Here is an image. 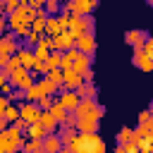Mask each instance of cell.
<instances>
[{
    "label": "cell",
    "mask_w": 153,
    "mask_h": 153,
    "mask_svg": "<svg viewBox=\"0 0 153 153\" xmlns=\"http://www.w3.org/2000/svg\"><path fill=\"white\" fill-rule=\"evenodd\" d=\"M17 55H19V60H22V67H24V69H29V72H33V67H36V53H33V48L22 45Z\"/></svg>",
    "instance_id": "4fadbf2b"
},
{
    "label": "cell",
    "mask_w": 153,
    "mask_h": 153,
    "mask_svg": "<svg viewBox=\"0 0 153 153\" xmlns=\"http://www.w3.org/2000/svg\"><path fill=\"white\" fill-rule=\"evenodd\" d=\"M19 110H22V120L24 122H29V124H38L41 122V108H38V103H22L19 105Z\"/></svg>",
    "instance_id": "9c48e42d"
},
{
    "label": "cell",
    "mask_w": 153,
    "mask_h": 153,
    "mask_svg": "<svg viewBox=\"0 0 153 153\" xmlns=\"http://www.w3.org/2000/svg\"><path fill=\"white\" fill-rule=\"evenodd\" d=\"M148 110H151V117H153V103H151V108H148Z\"/></svg>",
    "instance_id": "8d00e7d4"
},
{
    "label": "cell",
    "mask_w": 153,
    "mask_h": 153,
    "mask_svg": "<svg viewBox=\"0 0 153 153\" xmlns=\"http://www.w3.org/2000/svg\"><path fill=\"white\" fill-rule=\"evenodd\" d=\"M41 98H43V91L38 88V84H33V86L26 91V103H38Z\"/></svg>",
    "instance_id": "f1b7e54d"
},
{
    "label": "cell",
    "mask_w": 153,
    "mask_h": 153,
    "mask_svg": "<svg viewBox=\"0 0 153 153\" xmlns=\"http://www.w3.org/2000/svg\"><path fill=\"white\" fill-rule=\"evenodd\" d=\"M48 112H50V115H53V117H55V120L60 122V127H62V124H65V120L69 117V112H67V110H65V108H62V105L57 103V98H55V105H53V108H50Z\"/></svg>",
    "instance_id": "44dd1931"
},
{
    "label": "cell",
    "mask_w": 153,
    "mask_h": 153,
    "mask_svg": "<svg viewBox=\"0 0 153 153\" xmlns=\"http://www.w3.org/2000/svg\"><path fill=\"white\" fill-rule=\"evenodd\" d=\"M0 117H2V120H7L10 124H14V122H19V120H22V110H19V105H10Z\"/></svg>",
    "instance_id": "7402d4cb"
},
{
    "label": "cell",
    "mask_w": 153,
    "mask_h": 153,
    "mask_svg": "<svg viewBox=\"0 0 153 153\" xmlns=\"http://www.w3.org/2000/svg\"><path fill=\"white\" fill-rule=\"evenodd\" d=\"M48 79L62 91V86H65V72H62V69H53V72H48Z\"/></svg>",
    "instance_id": "83f0119b"
},
{
    "label": "cell",
    "mask_w": 153,
    "mask_h": 153,
    "mask_svg": "<svg viewBox=\"0 0 153 153\" xmlns=\"http://www.w3.org/2000/svg\"><path fill=\"white\" fill-rule=\"evenodd\" d=\"M60 139H62V146L65 148H72L74 143H76V139H79V129H72V127H60Z\"/></svg>",
    "instance_id": "5bb4252c"
},
{
    "label": "cell",
    "mask_w": 153,
    "mask_h": 153,
    "mask_svg": "<svg viewBox=\"0 0 153 153\" xmlns=\"http://www.w3.org/2000/svg\"><path fill=\"white\" fill-rule=\"evenodd\" d=\"M53 105H55V98H50V96H43V98L38 100V108H41L43 112H48V110H50Z\"/></svg>",
    "instance_id": "1f68e13d"
},
{
    "label": "cell",
    "mask_w": 153,
    "mask_h": 153,
    "mask_svg": "<svg viewBox=\"0 0 153 153\" xmlns=\"http://www.w3.org/2000/svg\"><path fill=\"white\" fill-rule=\"evenodd\" d=\"M153 117H151V110H143V112H139V124H146V122H151Z\"/></svg>",
    "instance_id": "836d02e7"
},
{
    "label": "cell",
    "mask_w": 153,
    "mask_h": 153,
    "mask_svg": "<svg viewBox=\"0 0 153 153\" xmlns=\"http://www.w3.org/2000/svg\"><path fill=\"white\" fill-rule=\"evenodd\" d=\"M93 29H96L93 17H72L69 33H72L74 38H81V36H86V33H93Z\"/></svg>",
    "instance_id": "5b68a950"
},
{
    "label": "cell",
    "mask_w": 153,
    "mask_h": 153,
    "mask_svg": "<svg viewBox=\"0 0 153 153\" xmlns=\"http://www.w3.org/2000/svg\"><path fill=\"white\" fill-rule=\"evenodd\" d=\"M134 146L139 148V153H153V141H148V139H139Z\"/></svg>",
    "instance_id": "4dcf8cb0"
},
{
    "label": "cell",
    "mask_w": 153,
    "mask_h": 153,
    "mask_svg": "<svg viewBox=\"0 0 153 153\" xmlns=\"http://www.w3.org/2000/svg\"><path fill=\"white\" fill-rule=\"evenodd\" d=\"M76 96H79L81 100H96V96H98V88H96V84H84V86L76 91Z\"/></svg>",
    "instance_id": "d6986e66"
},
{
    "label": "cell",
    "mask_w": 153,
    "mask_h": 153,
    "mask_svg": "<svg viewBox=\"0 0 153 153\" xmlns=\"http://www.w3.org/2000/svg\"><path fill=\"white\" fill-rule=\"evenodd\" d=\"M45 12H48L50 17H60V14H62V2H57V0H45Z\"/></svg>",
    "instance_id": "4316f807"
},
{
    "label": "cell",
    "mask_w": 153,
    "mask_h": 153,
    "mask_svg": "<svg viewBox=\"0 0 153 153\" xmlns=\"http://www.w3.org/2000/svg\"><path fill=\"white\" fill-rule=\"evenodd\" d=\"M88 69H93V57L91 55H84V53H79L76 50V55H74V62H72V72H76V74H86Z\"/></svg>",
    "instance_id": "30bf717a"
},
{
    "label": "cell",
    "mask_w": 153,
    "mask_h": 153,
    "mask_svg": "<svg viewBox=\"0 0 153 153\" xmlns=\"http://www.w3.org/2000/svg\"><path fill=\"white\" fill-rule=\"evenodd\" d=\"M72 48H76V38H74L69 31H62V33H57V36L53 38V50L67 53V50H72Z\"/></svg>",
    "instance_id": "52a82bcc"
},
{
    "label": "cell",
    "mask_w": 153,
    "mask_h": 153,
    "mask_svg": "<svg viewBox=\"0 0 153 153\" xmlns=\"http://www.w3.org/2000/svg\"><path fill=\"white\" fill-rule=\"evenodd\" d=\"M74 153H105L108 146L98 134H79L76 143L72 146Z\"/></svg>",
    "instance_id": "6da1fadb"
},
{
    "label": "cell",
    "mask_w": 153,
    "mask_h": 153,
    "mask_svg": "<svg viewBox=\"0 0 153 153\" xmlns=\"http://www.w3.org/2000/svg\"><path fill=\"white\" fill-rule=\"evenodd\" d=\"M43 41V33H36V31H31L26 38H24V45L26 48H38V43Z\"/></svg>",
    "instance_id": "f546056e"
},
{
    "label": "cell",
    "mask_w": 153,
    "mask_h": 153,
    "mask_svg": "<svg viewBox=\"0 0 153 153\" xmlns=\"http://www.w3.org/2000/svg\"><path fill=\"white\" fill-rule=\"evenodd\" d=\"M10 105H12V100H10L7 96H0V115H2V112H5Z\"/></svg>",
    "instance_id": "d6a6232c"
},
{
    "label": "cell",
    "mask_w": 153,
    "mask_h": 153,
    "mask_svg": "<svg viewBox=\"0 0 153 153\" xmlns=\"http://www.w3.org/2000/svg\"><path fill=\"white\" fill-rule=\"evenodd\" d=\"M41 127H43V129L48 131V136H50V134H57V131H60V122H57V120H55V117H53L50 112H41Z\"/></svg>",
    "instance_id": "2e32d148"
},
{
    "label": "cell",
    "mask_w": 153,
    "mask_h": 153,
    "mask_svg": "<svg viewBox=\"0 0 153 153\" xmlns=\"http://www.w3.org/2000/svg\"><path fill=\"white\" fill-rule=\"evenodd\" d=\"M57 33H62L60 19H57V17H50V19H48V24H45V33H43V36H48V38H55Z\"/></svg>",
    "instance_id": "ffe728a7"
},
{
    "label": "cell",
    "mask_w": 153,
    "mask_h": 153,
    "mask_svg": "<svg viewBox=\"0 0 153 153\" xmlns=\"http://www.w3.org/2000/svg\"><path fill=\"white\" fill-rule=\"evenodd\" d=\"M36 84H38V88L43 91V96H50V98H57V96H60V93H57L60 88H57V86H55V84H53L48 76H41V79H36Z\"/></svg>",
    "instance_id": "e0dca14e"
},
{
    "label": "cell",
    "mask_w": 153,
    "mask_h": 153,
    "mask_svg": "<svg viewBox=\"0 0 153 153\" xmlns=\"http://www.w3.org/2000/svg\"><path fill=\"white\" fill-rule=\"evenodd\" d=\"M151 7H153V0H151Z\"/></svg>",
    "instance_id": "74e56055"
},
{
    "label": "cell",
    "mask_w": 153,
    "mask_h": 153,
    "mask_svg": "<svg viewBox=\"0 0 153 153\" xmlns=\"http://www.w3.org/2000/svg\"><path fill=\"white\" fill-rule=\"evenodd\" d=\"M57 103H60L67 112H76V108L81 105V98L76 96V91H60Z\"/></svg>",
    "instance_id": "ba28073f"
},
{
    "label": "cell",
    "mask_w": 153,
    "mask_h": 153,
    "mask_svg": "<svg viewBox=\"0 0 153 153\" xmlns=\"http://www.w3.org/2000/svg\"><path fill=\"white\" fill-rule=\"evenodd\" d=\"M60 153H74V151H72V148H62Z\"/></svg>",
    "instance_id": "d590c367"
},
{
    "label": "cell",
    "mask_w": 153,
    "mask_h": 153,
    "mask_svg": "<svg viewBox=\"0 0 153 153\" xmlns=\"http://www.w3.org/2000/svg\"><path fill=\"white\" fill-rule=\"evenodd\" d=\"M103 115H105V108L98 100H81V105L76 108L79 120H100Z\"/></svg>",
    "instance_id": "277c9868"
},
{
    "label": "cell",
    "mask_w": 153,
    "mask_h": 153,
    "mask_svg": "<svg viewBox=\"0 0 153 153\" xmlns=\"http://www.w3.org/2000/svg\"><path fill=\"white\" fill-rule=\"evenodd\" d=\"M131 62H134V67H139L141 72H153V60L146 55V50H143V48L134 50V55H131Z\"/></svg>",
    "instance_id": "7c38bea8"
},
{
    "label": "cell",
    "mask_w": 153,
    "mask_h": 153,
    "mask_svg": "<svg viewBox=\"0 0 153 153\" xmlns=\"http://www.w3.org/2000/svg\"><path fill=\"white\" fill-rule=\"evenodd\" d=\"M96 48H98V43H96V33H86V36L76 38V50H79V53H84V55H91V57H93Z\"/></svg>",
    "instance_id": "8fae6325"
},
{
    "label": "cell",
    "mask_w": 153,
    "mask_h": 153,
    "mask_svg": "<svg viewBox=\"0 0 153 153\" xmlns=\"http://www.w3.org/2000/svg\"><path fill=\"white\" fill-rule=\"evenodd\" d=\"M143 50H146V55H148V57H151V60H153V36H151V38H148V43H146V45H143Z\"/></svg>",
    "instance_id": "e575fe53"
},
{
    "label": "cell",
    "mask_w": 153,
    "mask_h": 153,
    "mask_svg": "<svg viewBox=\"0 0 153 153\" xmlns=\"http://www.w3.org/2000/svg\"><path fill=\"white\" fill-rule=\"evenodd\" d=\"M22 153H43V141L41 139H26Z\"/></svg>",
    "instance_id": "cb8c5ba5"
},
{
    "label": "cell",
    "mask_w": 153,
    "mask_h": 153,
    "mask_svg": "<svg viewBox=\"0 0 153 153\" xmlns=\"http://www.w3.org/2000/svg\"><path fill=\"white\" fill-rule=\"evenodd\" d=\"M26 136H29V139H41V141H43V139L48 136V131H45V129L41 127V122H38V124H29Z\"/></svg>",
    "instance_id": "d4e9b609"
},
{
    "label": "cell",
    "mask_w": 153,
    "mask_h": 153,
    "mask_svg": "<svg viewBox=\"0 0 153 153\" xmlns=\"http://www.w3.org/2000/svg\"><path fill=\"white\" fill-rule=\"evenodd\" d=\"M65 146H62V139L60 134H50L43 139V153H60Z\"/></svg>",
    "instance_id": "9a60e30c"
},
{
    "label": "cell",
    "mask_w": 153,
    "mask_h": 153,
    "mask_svg": "<svg viewBox=\"0 0 153 153\" xmlns=\"http://www.w3.org/2000/svg\"><path fill=\"white\" fill-rule=\"evenodd\" d=\"M98 120H79V124H76V129H79V134H98Z\"/></svg>",
    "instance_id": "ac0fdd59"
},
{
    "label": "cell",
    "mask_w": 153,
    "mask_h": 153,
    "mask_svg": "<svg viewBox=\"0 0 153 153\" xmlns=\"http://www.w3.org/2000/svg\"><path fill=\"white\" fill-rule=\"evenodd\" d=\"M148 38H151V33L146 31V29H129L127 33H124V41L134 48V50H139V48H143L146 43H148Z\"/></svg>",
    "instance_id": "8992f818"
},
{
    "label": "cell",
    "mask_w": 153,
    "mask_h": 153,
    "mask_svg": "<svg viewBox=\"0 0 153 153\" xmlns=\"http://www.w3.org/2000/svg\"><path fill=\"white\" fill-rule=\"evenodd\" d=\"M127 143H134V129L131 127H122L117 134V146H127Z\"/></svg>",
    "instance_id": "603a6c76"
},
{
    "label": "cell",
    "mask_w": 153,
    "mask_h": 153,
    "mask_svg": "<svg viewBox=\"0 0 153 153\" xmlns=\"http://www.w3.org/2000/svg\"><path fill=\"white\" fill-rule=\"evenodd\" d=\"M24 143H26V139L19 131H14L12 127L7 131H0V153H22Z\"/></svg>",
    "instance_id": "7a4b0ae2"
},
{
    "label": "cell",
    "mask_w": 153,
    "mask_h": 153,
    "mask_svg": "<svg viewBox=\"0 0 153 153\" xmlns=\"http://www.w3.org/2000/svg\"><path fill=\"white\" fill-rule=\"evenodd\" d=\"M22 45H24V43H19V38H17L12 31L2 33V36H0V67H5V65L10 62V57H14V55L19 53Z\"/></svg>",
    "instance_id": "3957f363"
},
{
    "label": "cell",
    "mask_w": 153,
    "mask_h": 153,
    "mask_svg": "<svg viewBox=\"0 0 153 153\" xmlns=\"http://www.w3.org/2000/svg\"><path fill=\"white\" fill-rule=\"evenodd\" d=\"M134 131H136L141 139H148V141H153V120H151V122H146V124H139Z\"/></svg>",
    "instance_id": "484cf974"
}]
</instances>
